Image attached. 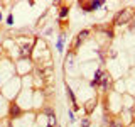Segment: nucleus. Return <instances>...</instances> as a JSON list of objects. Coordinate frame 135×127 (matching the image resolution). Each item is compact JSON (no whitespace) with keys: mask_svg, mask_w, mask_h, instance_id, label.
I'll return each instance as SVG.
<instances>
[{"mask_svg":"<svg viewBox=\"0 0 135 127\" xmlns=\"http://www.w3.org/2000/svg\"><path fill=\"white\" fill-rule=\"evenodd\" d=\"M133 14H135V10L132 7H125V8H122V10H118L115 14V17H113V25L122 27V25L130 24V20L133 19Z\"/></svg>","mask_w":135,"mask_h":127,"instance_id":"f257e3e1","label":"nucleus"},{"mask_svg":"<svg viewBox=\"0 0 135 127\" xmlns=\"http://www.w3.org/2000/svg\"><path fill=\"white\" fill-rule=\"evenodd\" d=\"M90 34H91L90 29H81V31L76 34V37H74L73 44H71V51H73V53H76V51L81 48V44H83V42L86 41L88 37H90Z\"/></svg>","mask_w":135,"mask_h":127,"instance_id":"f03ea898","label":"nucleus"},{"mask_svg":"<svg viewBox=\"0 0 135 127\" xmlns=\"http://www.w3.org/2000/svg\"><path fill=\"white\" fill-rule=\"evenodd\" d=\"M79 7H81L83 12H93V10H98V8L105 7V2H101V0H95V2H79Z\"/></svg>","mask_w":135,"mask_h":127,"instance_id":"7ed1b4c3","label":"nucleus"},{"mask_svg":"<svg viewBox=\"0 0 135 127\" xmlns=\"http://www.w3.org/2000/svg\"><path fill=\"white\" fill-rule=\"evenodd\" d=\"M22 114H24L22 107H20L17 102H10V105H8V119H10V120H15V119H19Z\"/></svg>","mask_w":135,"mask_h":127,"instance_id":"20e7f679","label":"nucleus"},{"mask_svg":"<svg viewBox=\"0 0 135 127\" xmlns=\"http://www.w3.org/2000/svg\"><path fill=\"white\" fill-rule=\"evenodd\" d=\"M100 93H103V95H107L108 90L112 88V76H110L107 71L103 73V76H101V81H100Z\"/></svg>","mask_w":135,"mask_h":127,"instance_id":"39448f33","label":"nucleus"},{"mask_svg":"<svg viewBox=\"0 0 135 127\" xmlns=\"http://www.w3.org/2000/svg\"><path fill=\"white\" fill-rule=\"evenodd\" d=\"M96 105H98V98H90L88 102H84V105H83V108H84V112H86V115H91L93 112H95V108H96Z\"/></svg>","mask_w":135,"mask_h":127,"instance_id":"423d86ee","label":"nucleus"},{"mask_svg":"<svg viewBox=\"0 0 135 127\" xmlns=\"http://www.w3.org/2000/svg\"><path fill=\"white\" fill-rule=\"evenodd\" d=\"M103 73H105V70H101V68H98V70L95 71V75H93V78H91V81H90V87H91V88H96V87L100 85Z\"/></svg>","mask_w":135,"mask_h":127,"instance_id":"0eeeda50","label":"nucleus"},{"mask_svg":"<svg viewBox=\"0 0 135 127\" xmlns=\"http://www.w3.org/2000/svg\"><path fill=\"white\" fill-rule=\"evenodd\" d=\"M66 93H68V97H69V100H71V105H73V110H78L79 108V105H78V100H76V95H74V92L71 90V87L66 83Z\"/></svg>","mask_w":135,"mask_h":127,"instance_id":"6e6552de","label":"nucleus"},{"mask_svg":"<svg viewBox=\"0 0 135 127\" xmlns=\"http://www.w3.org/2000/svg\"><path fill=\"white\" fill-rule=\"evenodd\" d=\"M64 39H66L64 32H61V34H59V37H57V42H56V51H57L59 54L64 51Z\"/></svg>","mask_w":135,"mask_h":127,"instance_id":"1a4fd4ad","label":"nucleus"},{"mask_svg":"<svg viewBox=\"0 0 135 127\" xmlns=\"http://www.w3.org/2000/svg\"><path fill=\"white\" fill-rule=\"evenodd\" d=\"M59 20H64V19H68V15H69V7L68 5H62L61 8H59Z\"/></svg>","mask_w":135,"mask_h":127,"instance_id":"9d476101","label":"nucleus"},{"mask_svg":"<svg viewBox=\"0 0 135 127\" xmlns=\"http://www.w3.org/2000/svg\"><path fill=\"white\" fill-rule=\"evenodd\" d=\"M108 127H125V122L122 119H112V124Z\"/></svg>","mask_w":135,"mask_h":127,"instance_id":"9b49d317","label":"nucleus"},{"mask_svg":"<svg viewBox=\"0 0 135 127\" xmlns=\"http://www.w3.org/2000/svg\"><path fill=\"white\" fill-rule=\"evenodd\" d=\"M42 114H46L47 117L56 115V112H54V108H52V107H44V108H42Z\"/></svg>","mask_w":135,"mask_h":127,"instance_id":"f8f14e48","label":"nucleus"},{"mask_svg":"<svg viewBox=\"0 0 135 127\" xmlns=\"http://www.w3.org/2000/svg\"><path fill=\"white\" fill-rule=\"evenodd\" d=\"M56 125H57V119H56V115L47 117V127H56Z\"/></svg>","mask_w":135,"mask_h":127,"instance_id":"ddd939ff","label":"nucleus"},{"mask_svg":"<svg viewBox=\"0 0 135 127\" xmlns=\"http://www.w3.org/2000/svg\"><path fill=\"white\" fill-rule=\"evenodd\" d=\"M101 124H103V127H108L110 124H112V119H110V115H107V112H105V115H103V120H101Z\"/></svg>","mask_w":135,"mask_h":127,"instance_id":"4468645a","label":"nucleus"},{"mask_svg":"<svg viewBox=\"0 0 135 127\" xmlns=\"http://www.w3.org/2000/svg\"><path fill=\"white\" fill-rule=\"evenodd\" d=\"M68 117H69V122H71V124H74V122H76V115H74V110L73 108L68 110Z\"/></svg>","mask_w":135,"mask_h":127,"instance_id":"2eb2a0df","label":"nucleus"},{"mask_svg":"<svg viewBox=\"0 0 135 127\" xmlns=\"http://www.w3.org/2000/svg\"><path fill=\"white\" fill-rule=\"evenodd\" d=\"M90 125H91L90 117H83V119H81V127H90Z\"/></svg>","mask_w":135,"mask_h":127,"instance_id":"dca6fc26","label":"nucleus"},{"mask_svg":"<svg viewBox=\"0 0 135 127\" xmlns=\"http://www.w3.org/2000/svg\"><path fill=\"white\" fill-rule=\"evenodd\" d=\"M5 24L10 27V25H14V14H8L7 15V19H5Z\"/></svg>","mask_w":135,"mask_h":127,"instance_id":"f3484780","label":"nucleus"},{"mask_svg":"<svg viewBox=\"0 0 135 127\" xmlns=\"http://www.w3.org/2000/svg\"><path fill=\"white\" fill-rule=\"evenodd\" d=\"M130 119H132V120H135V102H133L132 107H130Z\"/></svg>","mask_w":135,"mask_h":127,"instance_id":"a211bd4d","label":"nucleus"},{"mask_svg":"<svg viewBox=\"0 0 135 127\" xmlns=\"http://www.w3.org/2000/svg\"><path fill=\"white\" fill-rule=\"evenodd\" d=\"M128 27H130V31L135 32V14H133V19L130 20V24H128Z\"/></svg>","mask_w":135,"mask_h":127,"instance_id":"6ab92c4d","label":"nucleus"},{"mask_svg":"<svg viewBox=\"0 0 135 127\" xmlns=\"http://www.w3.org/2000/svg\"><path fill=\"white\" fill-rule=\"evenodd\" d=\"M46 36H51V34H52V27H49V29H46Z\"/></svg>","mask_w":135,"mask_h":127,"instance_id":"aec40b11","label":"nucleus"},{"mask_svg":"<svg viewBox=\"0 0 135 127\" xmlns=\"http://www.w3.org/2000/svg\"><path fill=\"white\" fill-rule=\"evenodd\" d=\"M2 19H3V15H2V10H0V22H2Z\"/></svg>","mask_w":135,"mask_h":127,"instance_id":"412c9836","label":"nucleus"},{"mask_svg":"<svg viewBox=\"0 0 135 127\" xmlns=\"http://www.w3.org/2000/svg\"><path fill=\"white\" fill-rule=\"evenodd\" d=\"M7 127H14V124H7Z\"/></svg>","mask_w":135,"mask_h":127,"instance_id":"4be33fe9","label":"nucleus"}]
</instances>
